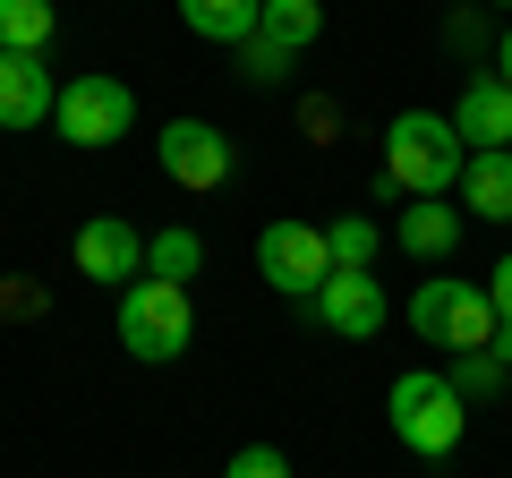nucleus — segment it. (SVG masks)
<instances>
[{"instance_id":"nucleus-1","label":"nucleus","mask_w":512,"mask_h":478,"mask_svg":"<svg viewBox=\"0 0 512 478\" xmlns=\"http://www.w3.org/2000/svg\"><path fill=\"white\" fill-rule=\"evenodd\" d=\"M461 163L470 146L453 137L444 111H393V129H384V171H376V197H453L461 188Z\"/></svg>"},{"instance_id":"nucleus-17","label":"nucleus","mask_w":512,"mask_h":478,"mask_svg":"<svg viewBox=\"0 0 512 478\" xmlns=\"http://www.w3.org/2000/svg\"><path fill=\"white\" fill-rule=\"evenodd\" d=\"M256 35H274V43H291V52H308V43L325 35V0H265V9H256Z\"/></svg>"},{"instance_id":"nucleus-26","label":"nucleus","mask_w":512,"mask_h":478,"mask_svg":"<svg viewBox=\"0 0 512 478\" xmlns=\"http://www.w3.org/2000/svg\"><path fill=\"white\" fill-rule=\"evenodd\" d=\"M487 9H512V0H487Z\"/></svg>"},{"instance_id":"nucleus-11","label":"nucleus","mask_w":512,"mask_h":478,"mask_svg":"<svg viewBox=\"0 0 512 478\" xmlns=\"http://www.w3.org/2000/svg\"><path fill=\"white\" fill-rule=\"evenodd\" d=\"M52 103H60V86H52V69H43V52H0V129L9 137L43 129Z\"/></svg>"},{"instance_id":"nucleus-6","label":"nucleus","mask_w":512,"mask_h":478,"mask_svg":"<svg viewBox=\"0 0 512 478\" xmlns=\"http://www.w3.org/2000/svg\"><path fill=\"white\" fill-rule=\"evenodd\" d=\"M256 274L274 282L282 299H299V308H308L316 291H325V274H333V248H325V231H316V222H265V231H256Z\"/></svg>"},{"instance_id":"nucleus-18","label":"nucleus","mask_w":512,"mask_h":478,"mask_svg":"<svg viewBox=\"0 0 512 478\" xmlns=\"http://www.w3.org/2000/svg\"><path fill=\"white\" fill-rule=\"evenodd\" d=\"M325 248H333V274H367L384 257V231L367 214H342V222H325Z\"/></svg>"},{"instance_id":"nucleus-14","label":"nucleus","mask_w":512,"mask_h":478,"mask_svg":"<svg viewBox=\"0 0 512 478\" xmlns=\"http://www.w3.org/2000/svg\"><path fill=\"white\" fill-rule=\"evenodd\" d=\"M256 9L265 0H180V26L205 43H248L256 35Z\"/></svg>"},{"instance_id":"nucleus-20","label":"nucleus","mask_w":512,"mask_h":478,"mask_svg":"<svg viewBox=\"0 0 512 478\" xmlns=\"http://www.w3.org/2000/svg\"><path fill=\"white\" fill-rule=\"evenodd\" d=\"M504 359H495V350H461V359H453V393H461V402H487V393H504Z\"/></svg>"},{"instance_id":"nucleus-24","label":"nucleus","mask_w":512,"mask_h":478,"mask_svg":"<svg viewBox=\"0 0 512 478\" xmlns=\"http://www.w3.org/2000/svg\"><path fill=\"white\" fill-rule=\"evenodd\" d=\"M487 299H495V325H512V257L487 274Z\"/></svg>"},{"instance_id":"nucleus-25","label":"nucleus","mask_w":512,"mask_h":478,"mask_svg":"<svg viewBox=\"0 0 512 478\" xmlns=\"http://www.w3.org/2000/svg\"><path fill=\"white\" fill-rule=\"evenodd\" d=\"M495 77H504V86H512V26H504V35H495Z\"/></svg>"},{"instance_id":"nucleus-8","label":"nucleus","mask_w":512,"mask_h":478,"mask_svg":"<svg viewBox=\"0 0 512 478\" xmlns=\"http://www.w3.org/2000/svg\"><path fill=\"white\" fill-rule=\"evenodd\" d=\"M77 274L86 282H103V291H128V282L146 274V231L128 214H94V222H77Z\"/></svg>"},{"instance_id":"nucleus-13","label":"nucleus","mask_w":512,"mask_h":478,"mask_svg":"<svg viewBox=\"0 0 512 478\" xmlns=\"http://www.w3.org/2000/svg\"><path fill=\"white\" fill-rule=\"evenodd\" d=\"M453 197H461V214H478V222H512V146L504 154H470Z\"/></svg>"},{"instance_id":"nucleus-12","label":"nucleus","mask_w":512,"mask_h":478,"mask_svg":"<svg viewBox=\"0 0 512 478\" xmlns=\"http://www.w3.org/2000/svg\"><path fill=\"white\" fill-rule=\"evenodd\" d=\"M393 248H402V257H419V265L453 257V248H461V205H444V197L402 205V222H393Z\"/></svg>"},{"instance_id":"nucleus-5","label":"nucleus","mask_w":512,"mask_h":478,"mask_svg":"<svg viewBox=\"0 0 512 478\" xmlns=\"http://www.w3.org/2000/svg\"><path fill=\"white\" fill-rule=\"evenodd\" d=\"M52 129L69 137L77 154H94V146H120L128 129H137V94L120 86V77H69L60 86V103H52Z\"/></svg>"},{"instance_id":"nucleus-19","label":"nucleus","mask_w":512,"mask_h":478,"mask_svg":"<svg viewBox=\"0 0 512 478\" xmlns=\"http://www.w3.org/2000/svg\"><path fill=\"white\" fill-rule=\"evenodd\" d=\"M205 265V239L188 231V222H171V231H154L146 239V274H163V282H188Z\"/></svg>"},{"instance_id":"nucleus-9","label":"nucleus","mask_w":512,"mask_h":478,"mask_svg":"<svg viewBox=\"0 0 512 478\" xmlns=\"http://www.w3.org/2000/svg\"><path fill=\"white\" fill-rule=\"evenodd\" d=\"M444 120H453V137L470 154H504L512 146V86L495 69H478V77H461V103L444 111Z\"/></svg>"},{"instance_id":"nucleus-3","label":"nucleus","mask_w":512,"mask_h":478,"mask_svg":"<svg viewBox=\"0 0 512 478\" xmlns=\"http://www.w3.org/2000/svg\"><path fill=\"white\" fill-rule=\"evenodd\" d=\"M120 342H128V359H146V368L180 359V350L197 342V299H188V282L137 274L120 291Z\"/></svg>"},{"instance_id":"nucleus-7","label":"nucleus","mask_w":512,"mask_h":478,"mask_svg":"<svg viewBox=\"0 0 512 478\" xmlns=\"http://www.w3.org/2000/svg\"><path fill=\"white\" fill-rule=\"evenodd\" d=\"M154 163H163V180L171 188H222L231 180V137L214 129V120H171L163 137H154Z\"/></svg>"},{"instance_id":"nucleus-22","label":"nucleus","mask_w":512,"mask_h":478,"mask_svg":"<svg viewBox=\"0 0 512 478\" xmlns=\"http://www.w3.org/2000/svg\"><path fill=\"white\" fill-rule=\"evenodd\" d=\"M299 129H308L316 146H333V137H342V111H333L325 94H308V103H299Z\"/></svg>"},{"instance_id":"nucleus-21","label":"nucleus","mask_w":512,"mask_h":478,"mask_svg":"<svg viewBox=\"0 0 512 478\" xmlns=\"http://www.w3.org/2000/svg\"><path fill=\"white\" fill-rule=\"evenodd\" d=\"M222 478H291V453H282V444H239Z\"/></svg>"},{"instance_id":"nucleus-23","label":"nucleus","mask_w":512,"mask_h":478,"mask_svg":"<svg viewBox=\"0 0 512 478\" xmlns=\"http://www.w3.org/2000/svg\"><path fill=\"white\" fill-rule=\"evenodd\" d=\"M444 43H453V52H478V43H487V18H478V9H453V18H444Z\"/></svg>"},{"instance_id":"nucleus-15","label":"nucleus","mask_w":512,"mask_h":478,"mask_svg":"<svg viewBox=\"0 0 512 478\" xmlns=\"http://www.w3.org/2000/svg\"><path fill=\"white\" fill-rule=\"evenodd\" d=\"M231 69H239V86H248V94H265V86H291L299 52H291V43H274V35H248V43H231Z\"/></svg>"},{"instance_id":"nucleus-16","label":"nucleus","mask_w":512,"mask_h":478,"mask_svg":"<svg viewBox=\"0 0 512 478\" xmlns=\"http://www.w3.org/2000/svg\"><path fill=\"white\" fill-rule=\"evenodd\" d=\"M52 0H0V52H52Z\"/></svg>"},{"instance_id":"nucleus-4","label":"nucleus","mask_w":512,"mask_h":478,"mask_svg":"<svg viewBox=\"0 0 512 478\" xmlns=\"http://www.w3.org/2000/svg\"><path fill=\"white\" fill-rule=\"evenodd\" d=\"M410 333L436 350H487L495 342V299L487 282H461V274H427L419 291H410Z\"/></svg>"},{"instance_id":"nucleus-10","label":"nucleus","mask_w":512,"mask_h":478,"mask_svg":"<svg viewBox=\"0 0 512 478\" xmlns=\"http://www.w3.org/2000/svg\"><path fill=\"white\" fill-rule=\"evenodd\" d=\"M308 316L325 333H342V342H367V333H384V282L376 274H325V291L308 299Z\"/></svg>"},{"instance_id":"nucleus-2","label":"nucleus","mask_w":512,"mask_h":478,"mask_svg":"<svg viewBox=\"0 0 512 478\" xmlns=\"http://www.w3.org/2000/svg\"><path fill=\"white\" fill-rule=\"evenodd\" d=\"M384 419H393L402 453H419V461H444V453H461L470 402L453 393V376H444V368H402V376H393V393H384Z\"/></svg>"}]
</instances>
